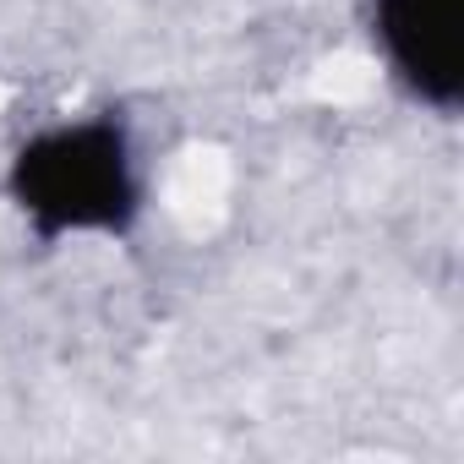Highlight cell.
<instances>
[{
  "label": "cell",
  "mask_w": 464,
  "mask_h": 464,
  "mask_svg": "<svg viewBox=\"0 0 464 464\" xmlns=\"http://www.w3.org/2000/svg\"><path fill=\"white\" fill-rule=\"evenodd\" d=\"M6 197L34 236H126L142 208V169L121 121H61L34 131L6 169Z\"/></svg>",
  "instance_id": "obj_1"
},
{
  "label": "cell",
  "mask_w": 464,
  "mask_h": 464,
  "mask_svg": "<svg viewBox=\"0 0 464 464\" xmlns=\"http://www.w3.org/2000/svg\"><path fill=\"white\" fill-rule=\"evenodd\" d=\"M372 44L415 104H464V0H372Z\"/></svg>",
  "instance_id": "obj_2"
}]
</instances>
